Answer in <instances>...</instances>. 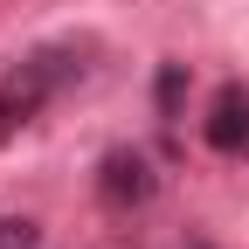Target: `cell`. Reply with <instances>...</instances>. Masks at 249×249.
Listing matches in <instances>:
<instances>
[{"label":"cell","mask_w":249,"mask_h":249,"mask_svg":"<svg viewBox=\"0 0 249 249\" xmlns=\"http://www.w3.org/2000/svg\"><path fill=\"white\" fill-rule=\"evenodd\" d=\"M62 76H70V62H62V55H35V62H21V70L0 83V145H7L21 124L42 111V97H49Z\"/></svg>","instance_id":"1"},{"label":"cell","mask_w":249,"mask_h":249,"mask_svg":"<svg viewBox=\"0 0 249 249\" xmlns=\"http://www.w3.org/2000/svg\"><path fill=\"white\" fill-rule=\"evenodd\" d=\"M42 229L35 222H21V214H0V249H35Z\"/></svg>","instance_id":"5"},{"label":"cell","mask_w":249,"mask_h":249,"mask_svg":"<svg viewBox=\"0 0 249 249\" xmlns=\"http://www.w3.org/2000/svg\"><path fill=\"white\" fill-rule=\"evenodd\" d=\"M208 145H214V152H242V145H249V90H242V83H222V90H214Z\"/></svg>","instance_id":"3"},{"label":"cell","mask_w":249,"mask_h":249,"mask_svg":"<svg viewBox=\"0 0 249 249\" xmlns=\"http://www.w3.org/2000/svg\"><path fill=\"white\" fill-rule=\"evenodd\" d=\"M180 97H187V62H166L160 70V118H173Z\"/></svg>","instance_id":"4"},{"label":"cell","mask_w":249,"mask_h":249,"mask_svg":"<svg viewBox=\"0 0 249 249\" xmlns=\"http://www.w3.org/2000/svg\"><path fill=\"white\" fill-rule=\"evenodd\" d=\"M152 187H160V180H152L145 152H132V145L104 152V166H97V194H104V208H145Z\"/></svg>","instance_id":"2"}]
</instances>
